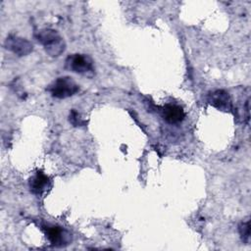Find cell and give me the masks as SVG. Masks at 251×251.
Segmentation results:
<instances>
[{"label": "cell", "mask_w": 251, "mask_h": 251, "mask_svg": "<svg viewBox=\"0 0 251 251\" xmlns=\"http://www.w3.org/2000/svg\"><path fill=\"white\" fill-rule=\"evenodd\" d=\"M209 103L222 111H229L231 109V99L228 92L218 89L212 91L208 96Z\"/></svg>", "instance_id": "cell-6"}, {"label": "cell", "mask_w": 251, "mask_h": 251, "mask_svg": "<svg viewBox=\"0 0 251 251\" xmlns=\"http://www.w3.org/2000/svg\"><path fill=\"white\" fill-rule=\"evenodd\" d=\"M238 231L240 234V237L243 242L248 244L250 242V222L247 220L246 222L240 223L238 226Z\"/></svg>", "instance_id": "cell-9"}, {"label": "cell", "mask_w": 251, "mask_h": 251, "mask_svg": "<svg viewBox=\"0 0 251 251\" xmlns=\"http://www.w3.org/2000/svg\"><path fill=\"white\" fill-rule=\"evenodd\" d=\"M49 177L42 172H37L29 179L30 191L35 195H41L49 187Z\"/></svg>", "instance_id": "cell-8"}, {"label": "cell", "mask_w": 251, "mask_h": 251, "mask_svg": "<svg viewBox=\"0 0 251 251\" xmlns=\"http://www.w3.org/2000/svg\"><path fill=\"white\" fill-rule=\"evenodd\" d=\"M36 38L44 46L46 52L52 57L61 55L65 50L64 40L54 29H41L38 31Z\"/></svg>", "instance_id": "cell-1"}, {"label": "cell", "mask_w": 251, "mask_h": 251, "mask_svg": "<svg viewBox=\"0 0 251 251\" xmlns=\"http://www.w3.org/2000/svg\"><path fill=\"white\" fill-rule=\"evenodd\" d=\"M66 68L74 73L91 75L94 73L93 61L88 55L73 54L66 60Z\"/></svg>", "instance_id": "cell-3"}, {"label": "cell", "mask_w": 251, "mask_h": 251, "mask_svg": "<svg viewBox=\"0 0 251 251\" xmlns=\"http://www.w3.org/2000/svg\"><path fill=\"white\" fill-rule=\"evenodd\" d=\"M78 85L70 76L58 77L48 87L51 95L59 99L73 96L78 91Z\"/></svg>", "instance_id": "cell-2"}, {"label": "cell", "mask_w": 251, "mask_h": 251, "mask_svg": "<svg viewBox=\"0 0 251 251\" xmlns=\"http://www.w3.org/2000/svg\"><path fill=\"white\" fill-rule=\"evenodd\" d=\"M45 233L51 244L54 246H64L71 241V234L58 226H45Z\"/></svg>", "instance_id": "cell-4"}, {"label": "cell", "mask_w": 251, "mask_h": 251, "mask_svg": "<svg viewBox=\"0 0 251 251\" xmlns=\"http://www.w3.org/2000/svg\"><path fill=\"white\" fill-rule=\"evenodd\" d=\"M183 109L175 104H167L163 109V118L169 124H177L184 119Z\"/></svg>", "instance_id": "cell-7"}, {"label": "cell", "mask_w": 251, "mask_h": 251, "mask_svg": "<svg viewBox=\"0 0 251 251\" xmlns=\"http://www.w3.org/2000/svg\"><path fill=\"white\" fill-rule=\"evenodd\" d=\"M7 49L18 54L19 56H25L32 51V44L25 38L11 35L5 41Z\"/></svg>", "instance_id": "cell-5"}, {"label": "cell", "mask_w": 251, "mask_h": 251, "mask_svg": "<svg viewBox=\"0 0 251 251\" xmlns=\"http://www.w3.org/2000/svg\"><path fill=\"white\" fill-rule=\"evenodd\" d=\"M69 120H70V123L75 126H83L85 124V122L80 118L79 114L75 110H73L71 112Z\"/></svg>", "instance_id": "cell-10"}]
</instances>
